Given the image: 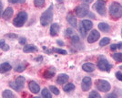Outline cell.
<instances>
[{
	"mask_svg": "<svg viewBox=\"0 0 122 98\" xmlns=\"http://www.w3.org/2000/svg\"><path fill=\"white\" fill-rule=\"evenodd\" d=\"M56 43H57L59 46H64V42L61 41V40H57V41H56Z\"/></svg>",
	"mask_w": 122,
	"mask_h": 98,
	"instance_id": "42",
	"label": "cell"
},
{
	"mask_svg": "<svg viewBox=\"0 0 122 98\" xmlns=\"http://www.w3.org/2000/svg\"><path fill=\"white\" fill-rule=\"evenodd\" d=\"M119 69H120V70H121V71H122V65H121V66H120V67H119Z\"/></svg>",
	"mask_w": 122,
	"mask_h": 98,
	"instance_id": "47",
	"label": "cell"
},
{
	"mask_svg": "<svg viewBox=\"0 0 122 98\" xmlns=\"http://www.w3.org/2000/svg\"><path fill=\"white\" fill-rule=\"evenodd\" d=\"M98 29H100L103 32H108L110 30V27L107 23H105V22H101L98 24Z\"/></svg>",
	"mask_w": 122,
	"mask_h": 98,
	"instance_id": "21",
	"label": "cell"
},
{
	"mask_svg": "<svg viewBox=\"0 0 122 98\" xmlns=\"http://www.w3.org/2000/svg\"><path fill=\"white\" fill-rule=\"evenodd\" d=\"M8 2L12 4H22V3H25V0H8Z\"/></svg>",
	"mask_w": 122,
	"mask_h": 98,
	"instance_id": "36",
	"label": "cell"
},
{
	"mask_svg": "<svg viewBox=\"0 0 122 98\" xmlns=\"http://www.w3.org/2000/svg\"><path fill=\"white\" fill-rule=\"evenodd\" d=\"M81 25L84 27V29H85L86 31L90 30L92 28H93V23H92L90 20H87V19L82 20L81 21Z\"/></svg>",
	"mask_w": 122,
	"mask_h": 98,
	"instance_id": "19",
	"label": "cell"
},
{
	"mask_svg": "<svg viewBox=\"0 0 122 98\" xmlns=\"http://www.w3.org/2000/svg\"><path fill=\"white\" fill-rule=\"evenodd\" d=\"M84 3H86V4H90V3H92L93 2V0H82Z\"/></svg>",
	"mask_w": 122,
	"mask_h": 98,
	"instance_id": "41",
	"label": "cell"
},
{
	"mask_svg": "<svg viewBox=\"0 0 122 98\" xmlns=\"http://www.w3.org/2000/svg\"><path fill=\"white\" fill-rule=\"evenodd\" d=\"M52 19H53V5H50L49 7L41 15V25L42 26H47L52 22Z\"/></svg>",
	"mask_w": 122,
	"mask_h": 98,
	"instance_id": "1",
	"label": "cell"
},
{
	"mask_svg": "<svg viewBox=\"0 0 122 98\" xmlns=\"http://www.w3.org/2000/svg\"><path fill=\"white\" fill-rule=\"evenodd\" d=\"M116 95H114V94H108L107 95V97H115Z\"/></svg>",
	"mask_w": 122,
	"mask_h": 98,
	"instance_id": "46",
	"label": "cell"
},
{
	"mask_svg": "<svg viewBox=\"0 0 122 98\" xmlns=\"http://www.w3.org/2000/svg\"><path fill=\"white\" fill-rule=\"evenodd\" d=\"M66 20H67V22L73 28H76L77 27V20H76V17L73 16L72 14H67V16H66Z\"/></svg>",
	"mask_w": 122,
	"mask_h": 98,
	"instance_id": "12",
	"label": "cell"
},
{
	"mask_svg": "<svg viewBox=\"0 0 122 98\" xmlns=\"http://www.w3.org/2000/svg\"><path fill=\"white\" fill-rule=\"evenodd\" d=\"M109 13L113 18L117 19L122 17V6L117 2H113L109 6Z\"/></svg>",
	"mask_w": 122,
	"mask_h": 98,
	"instance_id": "2",
	"label": "cell"
},
{
	"mask_svg": "<svg viewBox=\"0 0 122 98\" xmlns=\"http://www.w3.org/2000/svg\"><path fill=\"white\" fill-rule=\"evenodd\" d=\"M41 94H42V96L43 97H47V98H51L52 97V94L50 93V92L48 91V89H46V88H44L43 90H42V92H41Z\"/></svg>",
	"mask_w": 122,
	"mask_h": 98,
	"instance_id": "27",
	"label": "cell"
},
{
	"mask_svg": "<svg viewBox=\"0 0 122 98\" xmlns=\"http://www.w3.org/2000/svg\"><path fill=\"white\" fill-rule=\"evenodd\" d=\"M23 52L25 53H30V52H37V48L35 45H26L24 47Z\"/></svg>",
	"mask_w": 122,
	"mask_h": 98,
	"instance_id": "20",
	"label": "cell"
},
{
	"mask_svg": "<svg viewBox=\"0 0 122 98\" xmlns=\"http://www.w3.org/2000/svg\"><path fill=\"white\" fill-rule=\"evenodd\" d=\"M25 42H26L25 38H24V37H21V38H19V43H20L21 45H25Z\"/></svg>",
	"mask_w": 122,
	"mask_h": 98,
	"instance_id": "39",
	"label": "cell"
},
{
	"mask_svg": "<svg viewBox=\"0 0 122 98\" xmlns=\"http://www.w3.org/2000/svg\"><path fill=\"white\" fill-rule=\"evenodd\" d=\"M74 34H75V32H74V30L72 29H67L66 30V36L69 37V38H71Z\"/></svg>",
	"mask_w": 122,
	"mask_h": 98,
	"instance_id": "33",
	"label": "cell"
},
{
	"mask_svg": "<svg viewBox=\"0 0 122 98\" xmlns=\"http://www.w3.org/2000/svg\"><path fill=\"white\" fill-rule=\"evenodd\" d=\"M99 38H100V33L96 29H94L90 32L89 36L87 38V42L88 43H94V42L97 41Z\"/></svg>",
	"mask_w": 122,
	"mask_h": 98,
	"instance_id": "10",
	"label": "cell"
},
{
	"mask_svg": "<svg viewBox=\"0 0 122 98\" xmlns=\"http://www.w3.org/2000/svg\"><path fill=\"white\" fill-rule=\"evenodd\" d=\"M5 37L6 38H9L10 40H15L17 38V35H15L14 33H8V34H5Z\"/></svg>",
	"mask_w": 122,
	"mask_h": 98,
	"instance_id": "37",
	"label": "cell"
},
{
	"mask_svg": "<svg viewBox=\"0 0 122 98\" xmlns=\"http://www.w3.org/2000/svg\"><path fill=\"white\" fill-rule=\"evenodd\" d=\"M55 73H56V68L50 67L49 69H47L46 72H44L43 76H44V78H46V79H50V78H52L55 75Z\"/></svg>",
	"mask_w": 122,
	"mask_h": 98,
	"instance_id": "15",
	"label": "cell"
},
{
	"mask_svg": "<svg viewBox=\"0 0 122 98\" xmlns=\"http://www.w3.org/2000/svg\"><path fill=\"white\" fill-rule=\"evenodd\" d=\"M49 90H50L51 92L54 93L55 95H58V94H59V90H58L56 86H54V85H50V86H49Z\"/></svg>",
	"mask_w": 122,
	"mask_h": 98,
	"instance_id": "30",
	"label": "cell"
},
{
	"mask_svg": "<svg viewBox=\"0 0 122 98\" xmlns=\"http://www.w3.org/2000/svg\"><path fill=\"white\" fill-rule=\"evenodd\" d=\"M68 75L66 73H60L57 78H56V83L58 84H63V83H66L68 81Z\"/></svg>",
	"mask_w": 122,
	"mask_h": 98,
	"instance_id": "14",
	"label": "cell"
},
{
	"mask_svg": "<svg viewBox=\"0 0 122 98\" xmlns=\"http://www.w3.org/2000/svg\"><path fill=\"white\" fill-rule=\"evenodd\" d=\"M116 77H117V80H119V81L122 82V72H116Z\"/></svg>",
	"mask_w": 122,
	"mask_h": 98,
	"instance_id": "38",
	"label": "cell"
},
{
	"mask_svg": "<svg viewBox=\"0 0 122 98\" xmlns=\"http://www.w3.org/2000/svg\"><path fill=\"white\" fill-rule=\"evenodd\" d=\"M2 96L5 98H10V97H14L15 94H14L13 92L10 91V90H5V91L3 92V93H2Z\"/></svg>",
	"mask_w": 122,
	"mask_h": 98,
	"instance_id": "24",
	"label": "cell"
},
{
	"mask_svg": "<svg viewBox=\"0 0 122 98\" xmlns=\"http://www.w3.org/2000/svg\"><path fill=\"white\" fill-rule=\"evenodd\" d=\"M52 52H56V53H59V54H62V55H66L67 54V52L65 51V50H62V49H57V48H55L52 50Z\"/></svg>",
	"mask_w": 122,
	"mask_h": 98,
	"instance_id": "29",
	"label": "cell"
},
{
	"mask_svg": "<svg viewBox=\"0 0 122 98\" xmlns=\"http://www.w3.org/2000/svg\"><path fill=\"white\" fill-rule=\"evenodd\" d=\"M117 49V44H112L111 46H110V50H111V51H116Z\"/></svg>",
	"mask_w": 122,
	"mask_h": 98,
	"instance_id": "40",
	"label": "cell"
},
{
	"mask_svg": "<svg viewBox=\"0 0 122 98\" xmlns=\"http://www.w3.org/2000/svg\"><path fill=\"white\" fill-rule=\"evenodd\" d=\"M117 49H119V50H122V42H119L118 44H117Z\"/></svg>",
	"mask_w": 122,
	"mask_h": 98,
	"instance_id": "43",
	"label": "cell"
},
{
	"mask_svg": "<svg viewBox=\"0 0 122 98\" xmlns=\"http://www.w3.org/2000/svg\"><path fill=\"white\" fill-rule=\"evenodd\" d=\"M42 59H43L42 57H38V58H36V61H42Z\"/></svg>",
	"mask_w": 122,
	"mask_h": 98,
	"instance_id": "45",
	"label": "cell"
},
{
	"mask_svg": "<svg viewBox=\"0 0 122 98\" xmlns=\"http://www.w3.org/2000/svg\"><path fill=\"white\" fill-rule=\"evenodd\" d=\"M60 27L57 23H53L50 27V35L52 37H56L59 32Z\"/></svg>",
	"mask_w": 122,
	"mask_h": 98,
	"instance_id": "13",
	"label": "cell"
},
{
	"mask_svg": "<svg viewBox=\"0 0 122 98\" xmlns=\"http://www.w3.org/2000/svg\"><path fill=\"white\" fill-rule=\"evenodd\" d=\"M113 59L116 61V62H122V53L121 52H119V53H114L113 55Z\"/></svg>",
	"mask_w": 122,
	"mask_h": 98,
	"instance_id": "28",
	"label": "cell"
},
{
	"mask_svg": "<svg viewBox=\"0 0 122 98\" xmlns=\"http://www.w3.org/2000/svg\"><path fill=\"white\" fill-rule=\"evenodd\" d=\"M121 36H122V30H121Z\"/></svg>",
	"mask_w": 122,
	"mask_h": 98,
	"instance_id": "48",
	"label": "cell"
},
{
	"mask_svg": "<svg viewBox=\"0 0 122 98\" xmlns=\"http://www.w3.org/2000/svg\"><path fill=\"white\" fill-rule=\"evenodd\" d=\"M26 20H27V13L25 11H21L14 18L13 24L16 28H21L22 26H24V24L26 22Z\"/></svg>",
	"mask_w": 122,
	"mask_h": 98,
	"instance_id": "3",
	"label": "cell"
},
{
	"mask_svg": "<svg viewBox=\"0 0 122 98\" xmlns=\"http://www.w3.org/2000/svg\"><path fill=\"white\" fill-rule=\"evenodd\" d=\"M0 49H1L3 52H7V51H9L10 47L8 46V44H6V42H5V40H0Z\"/></svg>",
	"mask_w": 122,
	"mask_h": 98,
	"instance_id": "22",
	"label": "cell"
},
{
	"mask_svg": "<svg viewBox=\"0 0 122 98\" xmlns=\"http://www.w3.org/2000/svg\"><path fill=\"white\" fill-rule=\"evenodd\" d=\"M28 88L33 93H38L40 91V86L35 81H30L28 83Z\"/></svg>",
	"mask_w": 122,
	"mask_h": 98,
	"instance_id": "11",
	"label": "cell"
},
{
	"mask_svg": "<svg viewBox=\"0 0 122 98\" xmlns=\"http://www.w3.org/2000/svg\"><path fill=\"white\" fill-rule=\"evenodd\" d=\"M94 7L100 16L106 15V3L103 0H97L94 6Z\"/></svg>",
	"mask_w": 122,
	"mask_h": 98,
	"instance_id": "8",
	"label": "cell"
},
{
	"mask_svg": "<svg viewBox=\"0 0 122 98\" xmlns=\"http://www.w3.org/2000/svg\"><path fill=\"white\" fill-rule=\"evenodd\" d=\"M95 83H96V87L97 88V90L101 91L103 93H107V92L110 91V89H111L110 83H108L107 81H106V80H101V79H99V80H97Z\"/></svg>",
	"mask_w": 122,
	"mask_h": 98,
	"instance_id": "6",
	"label": "cell"
},
{
	"mask_svg": "<svg viewBox=\"0 0 122 98\" xmlns=\"http://www.w3.org/2000/svg\"><path fill=\"white\" fill-rule=\"evenodd\" d=\"M25 79L23 76H18L14 82L9 83V86L15 91H21L25 86Z\"/></svg>",
	"mask_w": 122,
	"mask_h": 98,
	"instance_id": "5",
	"label": "cell"
},
{
	"mask_svg": "<svg viewBox=\"0 0 122 98\" xmlns=\"http://www.w3.org/2000/svg\"><path fill=\"white\" fill-rule=\"evenodd\" d=\"M3 9V3L1 2V0H0V13H1V11Z\"/></svg>",
	"mask_w": 122,
	"mask_h": 98,
	"instance_id": "44",
	"label": "cell"
},
{
	"mask_svg": "<svg viewBox=\"0 0 122 98\" xmlns=\"http://www.w3.org/2000/svg\"><path fill=\"white\" fill-rule=\"evenodd\" d=\"M91 85H92L91 78L87 77V76L83 78V80H82V83H81V88L84 92L88 91V90L90 89V87H91Z\"/></svg>",
	"mask_w": 122,
	"mask_h": 98,
	"instance_id": "9",
	"label": "cell"
},
{
	"mask_svg": "<svg viewBox=\"0 0 122 98\" xmlns=\"http://www.w3.org/2000/svg\"><path fill=\"white\" fill-rule=\"evenodd\" d=\"M89 97H96V98H100V94L97 93V91H92L89 93Z\"/></svg>",
	"mask_w": 122,
	"mask_h": 98,
	"instance_id": "34",
	"label": "cell"
},
{
	"mask_svg": "<svg viewBox=\"0 0 122 98\" xmlns=\"http://www.w3.org/2000/svg\"><path fill=\"white\" fill-rule=\"evenodd\" d=\"M96 66L93 63H85L82 65V69L83 71H85L86 72H92L95 71Z\"/></svg>",
	"mask_w": 122,
	"mask_h": 98,
	"instance_id": "18",
	"label": "cell"
},
{
	"mask_svg": "<svg viewBox=\"0 0 122 98\" xmlns=\"http://www.w3.org/2000/svg\"><path fill=\"white\" fill-rule=\"evenodd\" d=\"M45 1L46 0H34V5H35L36 7L41 8V7H43L44 5H45Z\"/></svg>",
	"mask_w": 122,
	"mask_h": 98,
	"instance_id": "25",
	"label": "cell"
},
{
	"mask_svg": "<svg viewBox=\"0 0 122 98\" xmlns=\"http://www.w3.org/2000/svg\"><path fill=\"white\" fill-rule=\"evenodd\" d=\"M88 4H82V5L76 6V9H75V12H76V17H86L87 14H88Z\"/></svg>",
	"mask_w": 122,
	"mask_h": 98,
	"instance_id": "7",
	"label": "cell"
},
{
	"mask_svg": "<svg viewBox=\"0 0 122 98\" xmlns=\"http://www.w3.org/2000/svg\"><path fill=\"white\" fill-rule=\"evenodd\" d=\"M79 30H80V33H81V35L83 38H85L86 35V30L84 29V27L81 25V23H80V27H79Z\"/></svg>",
	"mask_w": 122,
	"mask_h": 98,
	"instance_id": "35",
	"label": "cell"
},
{
	"mask_svg": "<svg viewBox=\"0 0 122 98\" xmlns=\"http://www.w3.org/2000/svg\"><path fill=\"white\" fill-rule=\"evenodd\" d=\"M13 14H14V10H13V8L12 7H7L5 11H4V13H3V18L5 19V20H7V19H9L10 17H13Z\"/></svg>",
	"mask_w": 122,
	"mask_h": 98,
	"instance_id": "16",
	"label": "cell"
},
{
	"mask_svg": "<svg viewBox=\"0 0 122 98\" xmlns=\"http://www.w3.org/2000/svg\"><path fill=\"white\" fill-rule=\"evenodd\" d=\"M71 40H72V43L74 45H76V43H79V38H78V36L76 35V33L71 37Z\"/></svg>",
	"mask_w": 122,
	"mask_h": 98,
	"instance_id": "31",
	"label": "cell"
},
{
	"mask_svg": "<svg viewBox=\"0 0 122 98\" xmlns=\"http://www.w3.org/2000/svg\"><path fill=\"white\" fill-rule=\"evenodd\" d=\"M75 88H76L75 84H73V83H67V84H66V85L63 87V89H64L65 92L67 93V92H71V91H73Z\"/></svg>",
	"mask_w": 122,
	"mask_h": 98,
	"instance_id": "23",
	"label": "cell"
},
{
	"mask_svg": "<svg viewBox=\"0 0 122 98\" xmlns=\"http://www.w3.org/2000/svg\"><path fill=\"white\" fill-rule=\"evenodd\" d=\"M97 67L100 71L103 72H110L112 68V65L109 64L107 60L104 56H99L97 59Z\"/></svg>",
	"mask_w": 122,
	"mask_h": 98,
	"instance_id": "4",
	"label": "cell"
},
{
	"mask_svg": "<svg viewBox=\"0 0 122 98\" xmlns=\"http://www.w3.org/2000/svg\"><path fill=\"white\" fill-rule=\"evenodd\" d=\"M25 70V65H23V64H20V65H17L16 67H15V71L16 72H24Z\"/></svg>",
	"mask_w": 122,
	"mask_h": 98,
	"instance_id": "32",
	"label": "cell"
},
{
	"mask_svg": "<svg viewBox=\"0 0 122 98\" xmlns=\"http://www.w3.org/2000/svg\"><path fill=\"white\" fill-rule=\"evenodd\" d=\"M11 69H12V66L8 62H4V63L0 64V73H5V72L10 71Z\"/></svg>",
	"mask_w": 122,
	"mask_h": 98,
	"instance_id": "17",
	"label": "cell"
},
{
	"mask_svg": "<svg viewBox=\"0 0 122 98\" xmlns=\"http://www.w3.org/2000/svg\"><path fill=\"white\" fill-rule=\"evenodd\" d=\"M109 42H110V39L109 38H107V37H105V38H103L100 42H99V46L101 47H104L107 45V44H109Z\"/></svg>",
	"mask_w": 122,
	"mask_h": 98,
	"instance_id": "26",
	"label": "cell"
}]
</instances>
